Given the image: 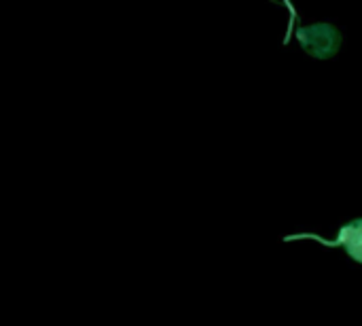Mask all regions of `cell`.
<instances>
[{"label":"cell","instance_id":"obj_1","mask_svg":"<svg viewBox=\"0 0 362 326\" xmlns=\"http://www.w3.org/2000/svg\"><path fill=\"white\" fill-rule=\"evenodd\" d=\"M297 38L303 51L318 59H329L341 49V34L331 23H314L297 30Z\"/></svg>","mask_w":362,"mask_h":326},{"label":"cell","instance_id":"obj_2","mask_svg":"<svg viewBox=\"0 0 362 326\" xmlns=\"http://www.w3.org/2000/svg\"><path fill=\"white\" fill-rule=\"evenodd\" d=\"M327 246H344L348 257L356 263H362V219H354L352 223L344 225L337 233L335 242H322Z\"/></svg>","mask_w":362,"mask_h":326}]
</instances>
